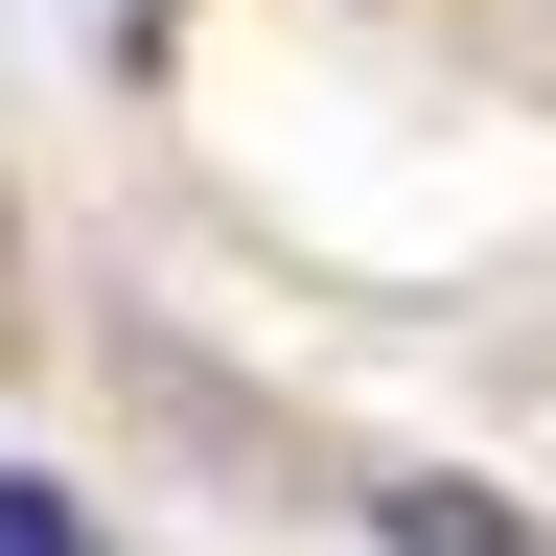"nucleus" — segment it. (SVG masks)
<instances>
[{"mask_svg":"<svg viewBox=\"0 0 556 556\" xmlns=\"http://www.w3.org/2000/svg\"><path fill=\"white\" fill-rule=\"evenodd\" d=\"M371 533H394V556H441V533H464V556H510L533 510H510V486H371Z\"/></svg>","mask_w":556,"mask_h":556,"instance_id":"nucleus-1","label":"nucleus"},{"mask_svg":"<svg viewBox=\"0 0 556 556\" xmlns=\"http://www.w3.org/2000/svg\"><path fill=\"white\" fill-rule=\"evenodd\" d=\"M70 533H93V486H70V464H0V556H70Z\"/></svg>","mask_w":556,"mask_h":556,"instance_id":"nucleus-2","label":"nucleus"}]
</instances>
